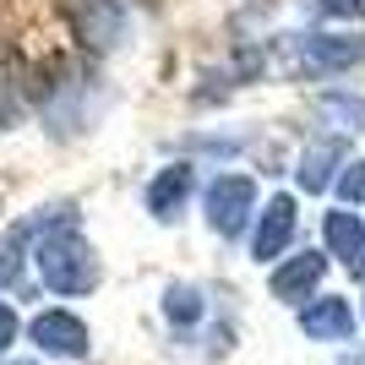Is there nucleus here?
Returning a JSON list of instances; mask_svg holds the SVG:
<instances>
[{"instance_id":"obj_14","label":"nucleus","mask_w":365,"mask_h":365,"mask_svg":"<svg viewBox=\"0 0 365 365\" xmlns=\"http://www.w3.org/2000/svg\"><path fill=\"white\" fill-rule=\"evenodd\" d=\"M338 191H344L349 202H360V197H365V158L344 164V175H338Z\"/></svg>"},{"instance_id":"obj_12","label":"nucleus","mask_w":365,"mask_h":365,"mask_svg":"<svg viewBox=\"0 0 365 365\" xmlns=\"http://www.w3.org/2000/svg\"><path fill=\"white\" fill-rule=\"evenodd\" d=\"M22 120V82H16V66L0 55V131H11Z\"/></svg>"},{"instance_id":"obj_15","label":"nucleus","mask_w":365,"mask_h":365,"mask_svg":"<svg viewBox=\"0 0 365 365\" xmlns=\"http://www.w3.org/2000/svg\"><path fill=\"white\" fill-rule=\"evenodd\" d=\"M11 344H16V311H11L6 300H0V354L11 349Z\"/></svg>"},{"instance_id":"obj_7","label":"nucleus","mask_w":365,"mask_h":365,"mask_svg":"<svg viewBox=\"0 0 365 365\" xmlns=\"http://www.w3.org/2000/svg\"><path fill=\"white\" fill-rule=\"evenodd\" d=\"M294 240V197H273L257 218V235H251V257L257 262H273L284 245Z\"/></svg>"},{"instance_id":"obj_10","label":"nucleus","mask_w":365,"mask_h":365,"mask_svg":"<svg viewBox=\"0 0 365 365\" xmlns=\"http://www.w3.org/2000/svg\"><path fill=\"white\" fill-rule=\"evenodd\" d=\"M120 6H109V0H88L82 6V38L88 44H98V49H109L115 38H120Z\"/></svg>"},{"instance_id":"obj_2","label":"nucleus","mask_w":365,"mask_h":365,"mask_svg":"<svg viewBox=\"0 0 365 365\" xmlns=\"http://www.w3.org/2000/svg\"><path fill=\"white\" fill-rule=\"evenodd\" d=\"M251 207H257V185H251V175H218V180L207 185V224H213V235H224V240L245 235Z\"/></svg>"},{"instance_id":"obj_16","label":"nucleus","mask_w":365,"mask_h":365,"mask_svg":"<svg viewBox=\"0 0 365 365\" xmlns=\"http://www.w3.org/2000/svg\"><path fill=\"white\" fill-rule=\"evenodd\" d=\"M317 6L333 16H365V0H317Z\"/></svg>"},{"instance_id":"obj_13","label":"nucleus","mask_w":365,"mask_h":365,"mask_svg":"<svg viewBox=\"0 0 365 365\" xmlns=\"http://www.w3.org/2000/svg\"><path fill=\"white\" fill-rule=\"evenodd\" d=\"M164 317H169V322H202V289L175 284V289L164 294Z\"/></svg>"},{"instance_id":"obj_4","label":"nucleus","mask_w":365,"mask_h":365,"mask_svg":"<svg viewBox=\"0 0 365 365\" xmlns=\"http://www.w3.org/2000/svg\"><path fill=\"white\" fill-rule=\"evenodd\" d=\"M322 273H327V257H322V251H300V257L278 262V267H273V300H284V305H311V300H317Z\"/></svg>"},{"instance_id":"obj_6","label":"nucleus","mask_w":365,"mask_h":365,"mask_svg":"<svg viewBox=\"0 0 365 365\" xmlns=\"http://www.w3.org/2000/svg\"><path fill=\"white\" fill-rule=\"evenodd\" d=\"M305 71H349V66L365 61V38H349V33H317V38H305Z\"/></svg>"},{"instance_id":"obj_11","label":"nucleus","mask_w":365,"mask_h":365,"mask_svg":"<svg viewBox=\"0 0 365 365\" xmlns=\"http://www.w3.org/2000/svg\"><path fill=\"white\" fill-rule=\"evenodd\" d=\"M338 153H344L338 142H322V148H311L300 158V185H305V191H327V180H333V169H327V164H333Z\"/></svg>"},{"instance_id":"obj_3","label":"nucleus","mask_w":365,"mask_h":365,"mask_svg":"<svg viewBox=\"0 0 365 365\" xmlns=\"http://www.w3.org/2000/svg\"><path fill=\"white\" fill-rule=\"evenodd\" d=\"M28 333H33V344L44 354H55V360H82V354H88V322L71 317V311H38Z\"/></svg>"},{"instance_id":"obj_9","label":"nucleus","mask_w":365,"mask_h":365,"mask_svg":"<svg viewBox=\"0 0 365 365\" xmlns=\"http://www.w3.org/2000/svg\"><path fill=\"white\" fill-rule=\"evenodd\" d=\"M322 240H327V257L349 262V267L365 262V224H360V213H349V207H333V213L322 218Z\"/></svg>"},{"instance_id":"obj_5","label":"nucleus","mask_w":365,"mask_h":365,"mask_svg":"<svg viewBox=\"0 0 365 365\" xmlns=\"http://www.w3.org/2000/svg\"><path fill=\"white\" fill-rule=\"evenodd\" d=\"M300 333L317 338V344H344L354 333V311L349 300H338V294H322V300L300 305Z\"/></svg>"},{"instance_id":"obj_8","label":"nucleus","mask_w":365,"mask_h":365,"mask_svg":"<svg viewBox=\"0 0 365 365\" xmlns=\"http://www.w3.org/2000/svg\"><path fill=\"white\" fill-rule=\"evenodd\" d=\"M191 185H197L191 164H169V169H158V175H153V185H148V213L158 218V224L180 218L185 197H191Z\"/></svg>"},{"instance_id":"obj_17","label":"nucleus","mask_w":365,"mask_h":365,"mask_svg":"<svg viewBox=\"0 0 365 365\" xmlns=\"http://www.w3.org/2000/svg\"><path fill=\"white\" fill-rule=\"evenodd\" d=\"M16 278V240H6L0 245V284H11Z\"/></svg>"},{"instance_id":"obj_1","label":"nucleus","mask_w":365,"mask_h":365,"mask_svg":"<svg viewBox=\"0 0 365 365\" xmlns=\"http://www.w3.org/2000/svg\"><path fill=\"white\" fill-rule=\"evenodd\" d=\"M33 262H38V278H44L55 294H88L98 289V251L88 245V235L66 218V224H55L38 240V251H33Z\"/></svg>"}]
</instances>
